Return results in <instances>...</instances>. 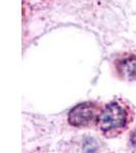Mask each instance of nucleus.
<instances>
[{"mask_svg": "<svg viewBox=\"0 0 136 153\" xmlns=\"http://www.w3.org/2000/svg\"><path fill=\"white\" fill-rule=\"evenodd\" d=\"M103 104L96 101H85L79 103L69 111V125L78 129L95 128Z\"/></svg>", "mask_w": 136, "mask_h": 153, "instance_id": "obj_2", "label": "nucleus"}, {"mask_svg": "<svg viewBox=\"0 0 136 153\" xmlns=\"http://www.w3.org/2000/svg\"><path fill=\"white\" fill-rule=\"evenodd\" d=\"M134 120L132 105L122 98H115L103 104L95 129L103 137L113 139L127 132Z\"/></svg>", "mask_w": 136, "mask_h": 153, "instance_id": "obj_1", "label": "nucleus"}, {"mask_svg": "<svg viewBox=\"0 0 136 153\" xmlns=\"http://www.w3.org/2000/svg\"><path fill=\"white\" fill-rule=\"evenodd\" d=\"M114 71L116 76L121 81H136V55L126 52L114 60Z\"/></svg>", "mask_w": 136, "mask_h": 153, "instance_id": "obj_3", "label": "nucleus"}]
</instances>
